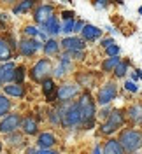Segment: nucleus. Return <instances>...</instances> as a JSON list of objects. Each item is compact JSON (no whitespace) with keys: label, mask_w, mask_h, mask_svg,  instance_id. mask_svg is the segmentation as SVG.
Here are the masks:
<instances>
[{"label":"nucleus","mask_w":142,"mask_h":154,"mask_svg":"<svg viewBox=\"0 0 142 154\" xmlns=\"http://www.w3.org/2000/svg\"><path fill=\"white\" fill-rule=\"evenodd\" d=\"M81 32H83V37L88 38V40H95V38H98L102 35V30L93 26V25H84V28Z\"/></svg>","instance_id":"obj_12"},{"label":"nucleus","mask_w":142,"mask_h":154,"mask_svg":"<svg viewBox=\"0 0 142 154\" xmlns=\"http://www.w3.org/2000/svg\"><path fill=\"white\" fill-rule=\"evenodd\" d=\"M35 21L37 23H40V25H44L47 19L53 18V7L51 5H40V7H37L35 9Z\"/></svg>","instance_id":"obj_8"},{"label":"nucleus","mask_w":142,"mask_h":154,"mask_svg":"<svg viewBox=\"0 0 142 154\" xmlns=\"http://www.w3.org/2000/svg\"><path fill=\"white\" fill-rule=\"evenodd\" d=\"M5 88V93L12 96H23V88L19 84H12V86H4Z\"/></svg>","instance_id":"obj_21"},{"label":"nucleus","mask_w":142,"mask_h":154,"mask_svg":"<svg viewBox=\"0 0 142 154\" xmlns=\"http://www.w3.org/2000/svg\"><path fill=\"white\" fill-rule=\"evenodd\" d=\"M60 121L63 126H77L79 123H83V117H81V110L77 103H67L63 105L60 110Z\"/></svg>","instance_id":"obj_1"},{"label":"nucleus","mask_w":142,"mask_h":154,"mask_svg":"<svg viewBox=\"0 0 142 154\" xmlns=\"http://www.w3.org/2000/svg\"><path fill=\"white\" fill-rule=\"evenodd\" d=\"M107 54H109L111 58L118 56V54H119V46H116V44H112L111 48H107Z\"/></svg>","instance_id":"obj_27"},{"label":"nucleus","mask_w":142,"mask_h":154,"mask_svg":"<svg viewBox=\"0 0 142 154\" xmlns=\"http://www.w3.org/2000/svg\"><path fill=\"white\" fill-rule=\"evenodd\" d=\"M25 33H27V35H32V37H35V35H39V30L35 28V26H27V28H25Z\"/></svg>","instance_id":"obj_30"},{"label":"nucleus","mask_w":142,"mask_h":154,"mask_svg":"<svg viewBox=\"0 0 142 154\" xmlns=\"http://www.w3.org/2000/svg\"><path fill=\"white\" fill-rule=\"evenodd\" d=\"M21 125H23V130H25L27 135H33L37 131V121L33 119V116H27V117L21 121Z\"/></svg>","instance_id":"obj_14"},{"label":"nucleus","mask_w":142,"mask_h":154,"mask_svg":"<svg viewBox=\"0 0 142 154\" xmlns=\"http://www.w3.org/2000/svg\"><path fill=\"white\" fill-rule=\"evenodd\" d=\"M32 5H33V2H32V0H27V2H23V4H19L18 7H14V12H23V11L30 9Z\"/></svg>","instance_id":"obj_25"},{"label":"nucleus","mask_w":142,"mask_h":154,"mask_svg":"<svg viewBox=\"0 0 142 154\" xmlns=\"http://www.w3.org/2000/svg\"><path fill=\"white\" fill-rule=\"evenodd\" d=\"M74 21L70 19V21H67L65 25H63V28H62V32H65V33H70V32H74Z\"/></svg>","instance_id":"obj_28"},{"label":"nucleus","mask_w":142,"mask_h":154,"mask_svg":"<svg viewBox=\"0 0 142 154\" xmlns=\"http://www.w3.org/2000/svg\"><path fill=\"white\" fill-rule=\"evenodd\" d=\"M123 121H125L123 112L121 110H114L112 114H111V117H109V121L105 125H102V133L109 135V133H112V131H116L119 126L123 125Z\"/></svg>","instance_id":"obj_4"},{"label":"nucleus","mask_w":142,"mask_h":154,"mask_svg":"<svg viewBox=\"0 0 142 154\" xmlns=\"http://www.w3.org/2000/svg\"><path fill=\"white\" fill-rule=\"evenodd\" d=\"M37 49H40V42H37V40H21L19 42V51L25 56H32Z\"/></svg>","instance_id":"obj_9"},{"label":"nucleus","mask_w":142,"mask_h":154,"mask_svg":"<svg viewBox=\"0 0 142 154\" xmlns=\"http://www.w3.org/2000/svg\"><path fill=\"white\" fill-rule=\"evenodd\" d=\"M119 63H121V61H119V58L114 56V58H109V60H105L104 65H102V68H104V70H112V68H116L118 65H119Z\"/></svg>","instance_id":"obj_22"},{"label":"nucleus","mask_w":142,"mask_h":154,"mask_svg":"<svg viewBox=\"0 0 142 154\" xmlns=\"http://www.w3.org/2000/svg\"><path fill=\"white\" fill-rule=\"evenodd\" d=\"M42 30L46 32V33H51V35H56L58 32H60V25H58V19L53 16L51 19H47L46 23L42 25Z\"/></svg>","instance_id":"obj_16"},{"label":"nucleus","mask_w":142,"mask_h":154,"mask_svg":"<svg viewBox=\"0 0 142 154\" xmlns=\"http://www.w3.org/2000/svg\"><path fill=\"white\" fill-rule=\"evenodd\" d=\"M0 60H2V61L11 60V49H9L7 42H5L4 38H0Z\"/></svg>","instance_id":"obj_19"},{"label":"nucleus","mask_w":142,"mask_h":154,"mask_svg":"<svg viewBox=\"0 0 142 154\" xmlns=\"http://www.w3.org/2000/svg\"><path fill=\"white\" fill-rule=\"evenodd\" d=\"M0 149H2V142H0Z\"/></svg>","instance_id":"obj_39"},{"label":"nucleus","mask_w":142,"mask_h":154,"mask_svg":"<svg viewBox=\"0 0 142 154\" xmlns=\"http://www.w3.org/2000/svg\"><path fill=\"white\" fill-rule=\"evenodd\" d=\"M62 16H63V19H65V21H70V19H72V16H74V14H72L70 11H65V12H63Z\"/></svg>","instance_id":"obj_33"},{"label":"nucleus","mask_w":142,"mask_h":154,"mask_svg":"<svg viewBox=\"0 0 142 154\" xmlns=\"http://www.w3.org/2000/svg\"><path fill=\"white\" fill-rule=\"evenodd\" d=\"M23 77H25V68L23 67H19V68H16V81H18L19 84H21V81H23Z\"/></svg>","instance_id":"obj_29"},{"label":"nucleus","mask_w":142,"mask_h":154,"mask_svg":"<svg viewBox=\"0 0 142 154\" xmlns=\"http://www.w3.org/2000/svg\"><path fill=\"white\" fill-rule=\"evenodd\" d=\"M42 91H44V95L49 96V100H53L55 95H53V91H55V82L51 81V79H46L44 82H42Z\"/></svg>","instance_id":"obj_18"},{"label":"nucleus","mask_w":142,"mask_h":154,"mask_svg":"<svg viewBox=\"0 0 142 154\" xmlns=\"http://www.w3.org/2000/svg\"><path fill=\"white\" fill-rule=\"evenodd\" d=\"M21 121H23V119H21L18 114L7 116V117L0 123V131H2V133H11V131H14L16 128H19Z\"/></svg>","instance_id":"obj_6"},{"label":"nucleus","mask_w":142,"mask_h":154,"mask_svg":"<svg viewBox=\"0 0 142 154\" xmlns=\"http://www.w3.org/2000/svg\"><path fill=\"white\" fill-rule=\"evenodd\" d=\"M0 74H2V81H12L16 77V67L12 63H5L0 68Z\"/></svg>","instance_id":"obj_15"},{"label":"nucleus","mask_w":142,"mask_h":154,"mask_svg":"<svg viewBox=\"0 0 142 154\" xmlns=\"http://www.w3.org/2000/svg\"><path fill=\"white\" fill-rule=\"evenodd\" d=\"M39 145H40L42 149H49L51 145H55V137L51 133H42L39 137Z\"/></svg>","instance_id":"obj_17"},{"label":"nucleus","mask_w":142,"mask_h":154,"mask_svg":"<svg viewBox=\"0 0 142 154\" xmlns=\"http://www.w3.org/2000/svg\"><path fill=\"white\" fill-rule=\"evenodd\" d=\"M93 154H102V151H100V147H95V149H93Z\"/></svg>","instance_id":"obj_36"},{"label":"nucleus","mask_w":142,"mask_h":154,"mask_svg":"<svg viewBox=\"0 0 142 154\" xmlns=\"http://www.w3.org/2000/svg\"><path fill=\"white\" fill-rule=\"evenodd\" d=\"M119 144L123 147V151L133 152V151L142 147V135L135 130H125L119 137Z\"/></svg>","instance_id":"obj_2"},{"label":"nucleus","mask_w":142,"mask_h":154,"mask_svg":"<svg viewBox=\"0 0 142 154\" xmlns=\"http://www.w3.org/2000/svg\"><path fill=\"white\" fill-rule=\"evenodd\" d=\"M11 109V102L4 95H0V116H4Z\"/></svg>","instance_id":"obj_24"},{"label":"nucleus","mask_w":142,"mask_h":154,"mask_svg":"<svg viewBox=\"0 0 142 154\" xmlns=\"http://www.w3.org/2000/svg\"><path fill=\"white\" fill-rule=\"evenodd\" d=\"M130 119L135 123H142V105H135L130 109Z\"/></svg>","instance_id":"obj_20"},{"label":"nucleus","mask_w":142,"mask_h":154,"mask_svg":"<svg viewBox=\"0 0 142 154\" xmlns=\"http://www.w3.org/2000/svg\"><path fill=\"white\" fill-rule=\"evenodd\" d=\"M112 44H114V42H112V38H105L104 42H102V46H104L105 49H107V48H111Z\"/></svg>","instance_id":"obj_34"},{"label":"nucleus","mask_w":142,"mask_h":154,"mask_svg":"<svg viewBox=\"0 0 142 154\" xmlns=\"http://www.w3.org/2000/svg\"><path fill=\"white\" fill-rule=\"evenodd\" d=\"M0 84H2V74H0Z\"/></svg>","instance_id":"obj_37"},{"label":"nucleus","mask_w":142,"mask_h":154,"mask_svg":"<svg viewBox=\"0 0 142 154\" xmlns=\"http://www.w3.org/2000/svg\"><path fill=\"white\" fill-rule=\"evenodd\" d=\"M62 46L68 51H83L84 49V42L81 38H76V37H68L62 42Z\"/></svg>","instance_id":"obj_11"},{"label":"nucleus","mask_w":142,"mask_h":154,"mask_svg":"<svg viewBox=\"0 0 142 154\" xmlns=\"http://www.w3.org/2000/svg\"><path fill=\"white\" fill-rule=\"evenodd\" d=\"M139 12H140V14H142V7H140V9H139Z\"/></svg>","instance_id":"obj_38"},{"label":"nucleus","mask_w":142,"mask_h":154,"mask_svg":"<svg viewBox=\"0 0 142 154\" xmlns=\"http://www.w3.org/2000/svg\"><path fill=\"white\" fill-rule=\"evenodd\" d=\"M125 88H126L128 91H132V93H135V91H137V86H135V82H132V81H128V82L125 84Z\"/></svg>","instance_id":"obj_32"},{"label":"nucleus","mask_w":142,"mask_h":154,"mask_svg":"<svg viewBox=\"0 0 142 154\" xmlns=\"http://www.w3.org/2000/svg\"><path fill=\"white\" fill-rule=\"evenodd\" d=\"M77 91H79V88H77L76 84H63V86L58 89L56 96L60 100H70L72 96L77 95Z\"/></svg>","instance_id":"obj_10"},{"label":"nucleus","mask_w":142,"mask_h":154,"mask_svg":"<svg viewBox=\"0 0 142 154\" xmlns=\"http://www.w3.org/2000/svg\"><path fill=\"white\" fill-rule=\"evenodd\" d=\"M79 105V110H81V117H83V123L86 126H91L93 125V116H95V103L91 100V96L84 93L81 96V100L77 102Z\"/></svg>","instance_id":"obj_3"},{"label":"nucleus","mask_w":142,"mask_h":154,"mask_svg":"<svg viewBox=\"0 0 142 154\" xmlns=\"http://www.w3.org/2000/svg\"><path fill=\"white\" fill-rule=\"evenodd\" d=\"M104 154H125L123 147L119 144V140H109L104 147Z\"/></svg>","instance_id":"obj_13"},{"label":"nucleus","mask_w":142,"mask_h":154,"mask_svg":"<svg viewBox=\"0 0 142 154\" xmlns=\"http://www.w3.org/2000/svg\"><path fill=\"white\" fill-rule=\"evenodd\" d=\"M114 74L118 77H123L125 74H126V63H119L118 67L114 68Z\"/></svg>","instance_id":"obj_26"},{"label":"nucleus","mask_w":142,"mask_h":154,"mask_svg":"<svg viewBox=\"0 0 142 154\" xmlns=\"http://www.w3.org/2000/svg\"><path fill=\"white\" fill-rule=\"evenodd\" d=\"M49 70H51V63H49V60H40V61H37V65L32 68L30 75H32L33 81H37V82H39V81H42V82H44V79L47 77Z\"/></svg>","instance_id":"obj_5"},{"label":"nucleus","mask_w":142,"mask_h":154,"mask_svg":"<svg viewBox=\"0 0 142 154\" xmlns=\"http://www.w3.org/2000/svg\"><path fill=\"white\" fill-rule=\"evenodd\" d=\"M9 140H11V144H14V145H18V144L21 145V144H23V138H21V137H18V135H12Z\"/></svg>","instance_id":"obj_31"},{"label":"nucleus","mask_w":142,"mask_h":154,"mask_svg":"<svg viewBox=\"0 0 142 154\" xmlns=\"http://www.w3.org/2000/svg\"><path fill=\"white\" fill-rule=\"evenodd\" d=\"M44 51H46V54H55L58 51V42L56 40H47L46 46H44Z\"/></svg>","instance_id":"obj_23"},{"label":"nucleus","mask_w":142,"mask_h":154,"mask_svg":"<svg viewBox=\"0 0 142 154\" xmlns=\"http://www.w3.org/2000/svg\"><path fill=\"white\" fill-rule=\"evenodd\" d=\"M114 96H116V86H114L112 82H109V84H105L102 89H100V93H98V103H109L111 100H114Z\"/></svg>","instance_id":"obj_7"},{"label":"nucleus","mask_w":142,"mask_h":154,"mask_svg":"<svg viewBox=\"0 0 142 154\" xmlns=\"http://www.w3.org/2000/svg\"><path fill=\"white\" fill-rule=\"evenodd\" d=\"M35 154H56V152L51 151V149H40V151H37Z\"/></svg>","instance_id":"obj_35"}]
</instances>
